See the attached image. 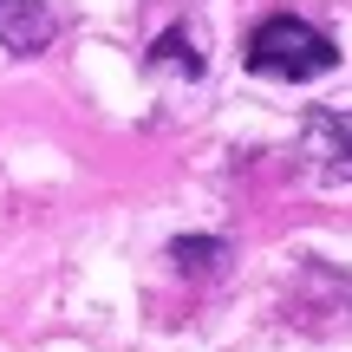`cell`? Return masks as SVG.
<instances>
[{"instance_id": "3", "label": "cell", "mask_w": 352, "mask_h": 352, "mask_svg": "<svg viewBox=\"0 0 352 352\" xmlns=\"http://www.w3.org/2000/svg\"><path fill=\"white\" fill-rule=\"evenodd\" d=\"M59 20H52L39 0H0V46L7 52H46Z\"/></svg>"}, {"instance_id": "5", "label": "cell", "mask_w": 352, "mask_h": 352, "mask_svg": "<svg viewBox=\"0 0 352 352\" xmlns=\"http://www.w3.org/2000/svg\"><path fill=\"white\" fill-rule=\"evenodd\" d=\"M209 254H222V241H176V248H170V261L189 274V267H209Z\"/></svg>"}, {"instance_id": "4", "label": "cell", "mask_w": 352, "mask_h": 352, "mask_svg": "<svg viewBox=\"0 0 352 352\" xmlns=\"http://www.w3.org/2000/svg\"><path fill=\"white\" fill-rule=\"evenodd\" d=\"M157 65H183V72H202V59H196V39H183V33H164V39H157Z\"/></svg>"}, {"instance_id": "1", "label": "cell", "mask_w": 352, "mask_h": 352, "mask_svg": "<svg viewBox=\"0 0 352 352\" xmlns=\"http://www.w3.org/2000/svg\"><path fill=\"white\" fill-rule=\"evenodd\" d=\"M248 65H254V72H267V78H294V85H307V78H327L333 65H340V46H333L320 26L294 20V13H274V20L254 26Z\"/></svg>"}, {"instance_id": "2", "label": "cell", "mask_w": 352, "mask_h": 352, "mask_svg": "<svg viewBox=\"0 0 352 352\" xmlns=\"http://www.w3.org/2000/svg\"><path fill=\"white\" fill-rule=\"evenodd\" d=\"M300 144H307V157H314L320 176L352 183V104H346V111H314Z\"/></svg>"}]
</instances>
